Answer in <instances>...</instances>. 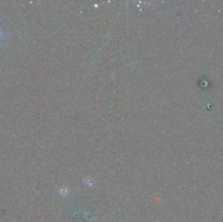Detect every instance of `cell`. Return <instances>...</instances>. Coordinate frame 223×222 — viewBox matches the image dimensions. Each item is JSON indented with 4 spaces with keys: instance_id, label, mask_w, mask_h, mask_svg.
Masks as SVG:
<instances>
[{
    "instance_id": "3",
    "label": "cell",
    "mask_w": 223,
    "mask_h": 222,
    "mask_svg": "<svg viewBox=\"0 0 223 222\" xmlns=\"http://www.w3.org/2000/svg\"><path fill=\"white\" fill-rule=\"evenodd\" d=\"M4 36H5V33H4L2 31H0V41L2 40V39L3 38Z\"/></svg>"
},
{
    "instance_id": "1",
    "label": "cell",
    "mask_w": 223,
    "mask_h": 222,
    "mask_svg": "<svg viewBox=\"0 0 223 222\" xmlns=\"http://www.w3.org/2000/svg\"><path fill=\"white\" fill-rule=\"evenodd\" d=\"M70 192V190L67 185H62L58 187L57 190V193L62 197H67Z\"/></svg>"
},
{
    "instance_id": "2",
    "label": "cell",
    "mask_w": 223,
    "mask_h": 222,
    "mask_svg": "<svg viewBox=\"0 0 223 222\" xmlns=\"http://www.w3.org/2000/svg\"><path fill=\"white\" fill-rule=\"evenodd\" d=\"M84 184L89 188H92L96 184L95 178L91 176L87 177L84 180Z\"/></svg>"
}]
</instances>
